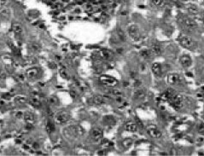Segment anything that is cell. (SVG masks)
<instances>
[{"label":"cell","instance_id":"1","mask_svg":"<svg viewBox=\"0 0 204 156\" xmlns=\"http://www.w3.org/2000/svg\"><path fill=\"white\" fill-rule=\"evenodd\" d=\"M179 42L182 47L190 50H194L197 48V43L192 38L185 34L180 35L179 38Z\"/></svg>","mask_w":204,"mask_h":156},{"label":"cell","instance_id":"2","mask_svg":"<svg viewBox=\"0 0 204 156\" xmlns=\"http://www.w3.org/2000/svg\"><path fill=\"white\" fill-rule=\"evenodd\" d=\"M169 105L171 106L172 108H174L175 110H180L183 107V103H184V100L182 96L176 93L172 97L168 102Z\"/></svg>","mask_w":204,"mask_h":156},{"label":"cell","instance_id":"3","mask_svg":"<svg viewBox=\"0 0 204 156\" xmlns=\"http://www.w3.org/2000/svg\"><path fill=\"white\" fill-rule=\"evenodd\" d=\"M70 118H71L70 114L67 111H60V112L57 113L54 117L55 122L57 124H59V125H62V124L68 122Z\"/></svg>","mask_w":204,"mask_h":156},{"label":"cell","instance_id":"4","mask_svg":"<svg viewBox=\"0 0 204 156\" xmlns=\"http://www.w3.org/2000/svg\"><path fill=\"white\" fill-rule=\"evenodd\" d=\"M99 81L102 84L105 85L107 87H114L118 84V80L109 75H102L99 78Z\"/></svg>","mask_w":204,"mask_h":156},{"label":"cell","instance_id":"5","mask_svg":"<svg viewBox=\"0 0 204 156\" xmlns=\"http://www.w3.org/2000/svg\"><path fill=\"white\" fill-rule=\"evenodd\" d=\"M166 81L169 85H179L182 83V78L180 74L172 73L167 75Z\"/></svg>","mask_w":204,"mask_h":156},{"label":"cell","instance_id":"6","mask_svg":"<svg viewBox=\"0 0 204 156\" xmlns=\"http://www.w3.org/2000/svg\"><path fill=\"white\" fill-rule=\"evenodd\" d=\"M127 33L129 34L131 39H133L134 41H139L140 39V31H139V26L137 25L133 24L131 25L127 28Z\"/></svg>","mask_w":204,"mask_h":156},{"label":"cell","instance_id":"7","mask_svg":"<svg viewBox=\"0 0 204 156\" xmlns=\"http://www.w3.org/2000/svg\"><path fill=\"white\" fill-rule=\"evenodd\" d=\"M146 131L147 133L149 134V136H150L152 138H160L162 136V132L159 130V128L155 125H149L146 127Z\"/></svg>","mask_w":204,"mask_h":156},{"label":"cell","instance_id":"8","mask_svg":"<svg viewBox=\"0 0 204 156\" xmlns=\"http://www.w3.org/2000/svg\"><path fill=\"white\" fill-rule=\"evenodd\" d=\"M181 25L187 30H194L197 26L196 21L190 17H184L181 20Z\"/></svg>","mask_w":204,"mask_h":156},{"label":"cell","instance_id":"9","mask_svg":"<svg viewBox=\"0 0 204 156\" xmlns=\"http://www.w3.org/2000/svg\"><path fill=\"white\" fill-rule=\"evenodd\" d=\"M26 75L29 79L35 80V79H39L40 77L41 71L40 69L38 68V67H31L28 70H27Z\"/></svg>","mask_w":204,"mask_h":156},{"label":"cell","instance_id":"10","mask_svg":"<svg viewBox=\"0 0 204 156\" xmlns=\"http://www.w3.org/2000/svg\"><path fill=\"white\" fill-rule=\"evenodd\" d=\"M68 132H69V134L72 136V137H80L83 136L84 134V129L82 128L80 125H72V126H69V128L68 129Z\"/></svg>","mask_w":204,"mask_h":156},{"label":"cell","instance_id":"11","mask_svg":"<svg viewBox=\"0 0 204 156\" xmlns=\"http://www.w3.org/2000/svg\"><path fill=\"white\" fill-rule=\"evenodd\" d=\"M180 63L185 68H188L192 65V58L190 56L184 54L180 57Z\"/></svg>","mask_w":204,"mask_h":156},{"label":"cell","instance_id":"12","mask_svg":"<svg viewBox=\"0 0 204 156\" xmlns=\"http://www.w3.org/2000/svg\"><path fill=\"white\" fill-rule=\"evenodd\" d=\"M100 57L106 62H110L114 59V52L108 49H102L100 51Z\"/></svg>","mask_w":204,"mask_h":156},{"label":"cell","instance_id":"13","mask_svg":"<svg viewBox=\"0 0 204 156\" xmlns=\"http://www.w3.org/2000/svg\"><path fill=\"white\" fill-rule=\"evenodd\" d=\"M151 70L153 72V74L156 77H161L162 74H163V65L159 63V62H155L152 64L151 67Z\"/></svg>","mask_w":204,"mask_h":156},{"label":"cell","instance_id":"14","mask_svg":"<svg viewBox=\"0 0 204 156\" xmlns=\"http://www.w3.org/2000/svg\"><path fill=\"white\" fill-rule=\"evenodd\" d=\"M103 137V131L101 128H93L91 131V137L94 141H99Z\"/></svg>","mask_w":204,"mask_h":156},{"label":"cell","instance_id":"15","mask_svg":"<svg viewBox=\"0 0 204 156\" xmlns=\"http://www.w3.org/2000/svg\"><path fill=\"white\" fill-rule=\"evenodd\" d=\"M150 49H151L153 55L157 56V57H158V56H161V55L163 53L162 45L161 44H159V43H154V44H152Z\"/></svg>","mask_w":204,"mask_h":156},{"label":"cell","instance_id":"16","mask_svg":"<svg viewBox=\"0 0 204 156\" xmlns=\"http://www.w3.org/2000/svg\"><path fill=\"white\" fill-rule=\"evenodd\" d=\"M92 102L96 106H101L106 103V98L102 95H96L92 98Z\"/></svg>","mask_w":204,"mask_h":156},{"label":"cell","instance_id":"17","mask_svg":"<svg viewBox=\"0 0 204 156\" xmlns=\"http://www.w3.org/2000/svg\"><path fill=\"white\" fill-rule=\"evenodd\" d=\"M103 125H106V126H109V127H113L116 121H115V119H114L113 116H110V115H107L103 118Z\"/></svg>","mask_w":204,"mask_h":156},{"label":"cell","instance_id":"18","mask_svg":"<svg viewBox=\"0 0 204 156\" xmlns=\"http://www.w3.org/2000/svg\"><path fill=\"white\" fill-rule=\"evenodd\" d=\"M125 130L129 132H136L138 131V125L134 122H126L125 125Z\"/></svg>","mask_w":204,"mask_h":156},{"label":"cell","instance_id":"19","mask_svg":"<svg viewBox=\"0 0 204 156\" xmlns=\"http://www.w3.org/2000/svg\"><path fill=\"white\" fill-rule=\"evenodd\" d=\"M140 56L141 57L144 58V60H149L150 58L152 57L153 53L151 51L150 49H143L140 51Z\"/></svg>","mask_w":204,"mask_h":156},{"label":"cell","instance_id":"20","mask_svg":"<svg viewBox=\"0 0 204 156\" xmlns=\"http://www.w3.org/2000/svg\"><path fill=\"white\" fill-rule=\"evenodd\" d=\"M145 97H146V92L145 90H142V89L137 90L133 94V97L136 100H143L145 98Z\"/></svg>","mask_w":204,"mask_h":156},{"label":"cell","instance_id":"21","mask_svg":"<svg viewBox=\"0 0 204 156\" xmlns=\"http://www.w3.org/2000/svg\"><path fill=\"white\" fill-rule=\"evenodd\" d=\"M24 118L25 121L27 123H30L33 124L34 123V120H35V117H34V114H33L32 112H26L24 113Z\"/></svg>","mask_w":204,"mask_h":156},{"label":"cell","instance_id":"22","mask_svg":"<svg viewBox=\"0 0 204 156\" xmlns=\"http://www.w3.org/2000/svg\"><path fill=\"white\" fill-rule=\"evenodd\" d=\"M28 102H29V103L33 106V107H41V102L40 99L38 98L37 97H30V98L28 99Z\"/></svg>","mask_w":204,"mask_h":156},{"label":"cell","instance_id":"23","mask_svg":"<svg viewBox=\"0 0 204 156\" xmlns=\"http://www.w3.org/2000/svg\"><path fill=\"white\" fill-rule=\"evenodd\" d=\"M55 129H56V127H55V124H54V122H53L51 120H48L46 121V125H45V130H46V132L50 134V133H52L53 132H55Z\"/></svg>","mask_w":204,"mask_h":156},{"label":"cell","instance_id":"24","mask_svg":"<svg viewBox=\"0 0 204 156\" xmlns=\"http://www.w3.org/2000/svg\"><path fill=\"white\" fill-rule=\"evenodd\" d=\"M12 31L15 33L17 36H21L23 33V28L20 24H13L12 26Z\"/></svg>","mask_w":204,"mask_h":156},{"label":"cell","instance_id":"25","mask_svg":"<svg viewBox=\"0 0 204 156\" xmlns=\"http://www.w3.org/2000/svg\"><path fill=\"white\" fill-rule=\"evenodd\" d=\"M48 102H49L50 107H56V106H58L60 102H59V99L57 97L55 96H51L48 98Z\"/></svg>","mask_w":204,"mask_h":156},{"label":"cell","instance_id":"26","mask_svg":"<svg viewBox=\"0 0 204 156\" xmlns=\"http://www.w3.org/2000/svg\"><path fill=\"white\" fill-rule=\"evenodd\" d=\"M29 49L33 52H39L41 49V45L36 42H31L29 43Z\"/></svg>","mask_w":204,"mask_h":156},{"label":"cell","instance_id":"27","mask_svg":"<svg viewBox=\"0 0 204 156\" xmlns=\"http://www.w3.org/2000/svg\"><path fill=\"white\" fill-rule=\"evenodd\" d=\"M15 102L18 104H25L28 102V98L25 96H17L15 97Z\"/></svg>","mask_w":204,"mask_h":156},{"label":"cell","instance_id":"28","mask_svg":"<svg viewBox=\"0 0 204 156\" xmlns=\"http://www.w3.org/2000/svg\"><path fill=\"white\" fill-rule=\"evenodd\" d=\"M108 93L112 96H114V97H118V96H122L123 93L119 90H116V89H112L108 91Z\"/></svg>","mask_w":204,"mask_h":156},{"label":"cell","instance_id":"29","mask_svg":"<svg viewBox=\"0 0 204 156\" xmlns=\"http://www.w3.org/2000/svg\"><path fill=\"white\" fill-rule=\"evenodd\" d=\"M117 37H118V39L120 41H126V35L124 32H122L121 30H119L117 32Z\"/></svg>","mask_w":204,"mask_h":156},{"label":"cell","instance_id":"30","mask_svg":"<svg viewBox=\"0 0 204 156\" xmlns=\"http://www.w3.org/2000/svg\"><path fill=\"white\" fill-rule=\"evenodd\" d=\"M132 142H132V140L131 139V138H126V139H125L123 141L122 144L125 148H129V147L131 146Z\"/></svg>","mask_w":204,"mask_h":156},{"label":"cell","instance_id":"31","mask_svg":"<svg viewBox=\"0 0 204 156\" xmlns=\"http://www.w3.org/2000/svg\"><path fill=\"white\" fill-rule=\"evenodd\" d=\"M197 132L201 135H204V123H200L197 126Z\"/></svg>","mask_w":204,"mask_h":156},{"label":"cell","instance_id":"32","mask_svg":"<svg viewBox=\"0 0 204 156\" xmlns=\"http://www.w3.org/2000/svg\"><path fill=\"white\" fill-rule=\"evenodd\" d=\"M5 76H6V75H5V73L4 72L3 68L0 66V79H1V80L4 79H5Z\"/></svg>","mask_w":204,"mask_h":156},{"label":"cell","instance_id":"33","mask_svg":"<svg viewBox=\"0 0 204 156\" xmlns=\"http://www.w3.org/2000/svg\"><path fill=\"white\" fill-rule=\"evenodd\" d=\"M60 75H61L62 78H64V79H67V78H68V74H67L66 70H64V69H62V70L60 71Z\"/></svg>","mask_w":204,"mask_h":156},{"label":"cell","instance_id":"34","mask_svg":"<svg viewBox=\"0 0 204 156\" xmlns=\"http://www.w3.org/2000/svg\"><path fill=\"white\" fill-rule=\"evenodd\" d=\"M151 1L156 6H160V5L162 4V0H151Z\"/></svg>","mask_w":204,"mask_h":156},{"label":"cell","instance_id":"35","mask_svg":"<svg viewBox=\"0 0 204 156\" xmlns=\"http://www.w3.org/2000/svg\"><path fill=\"white\" fill-rule=\"evenodd\" d=\"M33 148H34V149H39L40 148V144L38 143V142H33Z\"/></svg>","mask_w":204,"mask_h":156},{"label":"cell","instance_id":"36","mask_svg":"<svg viewBox=\"0 0 204 156\" xmlns=\"http://www.w3.org/2000/svg\"><path fill=\"white\" fill-rule=\"evenodd\" d=\"M2 97L4 99H9L10 98V95H9V93H5V94L2 95Z\"/></svg>","mask_w":204,"mask_h":156},{"label":"cell","instance_id":"37","mask_svg":"<svg viewBox=\"0 0 204 156\" xmlns=\"http://www.w3.org/2000/svg\"><path fill=\"white\" fill-rule=\"evenodd\" d=\"M17 114H16V116H17V118H22V117H23L24 116V114L22 113V112H17V113H16Z\"/></svg>","mask_w":204,"mask_h":156},{"label":"cell","instance_id":"38","mask_svg":"<svg viewBox=\"0 0 204 156\" xmlns=\"http://www.w3.org/2000/svg\"><path fill=\"white\" fill-rule=\"evenodd\" d=\"M62 7V4H56L55 5H53V8L55 9H60Z\"/></svg>","mask_w":204,"mask_h":156},{"label":"cell","instance_id":"39","mask_svg":"<svg viewBox=\"0 0 204 156\" xmlns=\"http://www.w3.org/2000/svg\"><path fill=\"white\" fill-rule=\"evenodd\" d=\"M70 95H71V97H72L73 98H75V97H76V92H75L74 90L70 91Z\"/></svg>","mask_w":204,"mask_h":156},{"label":"cell","instance_id":"40","mask_svg":"<svg viewBox=\"0 0 204 156\" xmlns=\"http://www.w3.org/2000/svg\"><path fill=\"white\" fill-rule=\"evenodd\" d=\"M49 65H50L49 66L50 67V68H52V69H54V68H56V67H56L57 65H56L55 63H50Z\"/></svg>","mask_w":204,"mask_h":156},{"label":"cell","instance_id":"41","mask_svg":"<svg viewBox=\"0 0 204 156\" xmlns=\"http://www.w3.org/2000/svg\"><path fill=\"white\" fill-rule=\"evenodd\" d=\"M55 58H56V60L58 61V62H59V61H61V59H62V57H59V56H56Z\"/></svg>","mask_w":204,"mask_h":156},{"label":"cell","instance_id":"42","mask_svg":"<svg viewBox=\"0 0 204 156\" xmlns=\"http://www.w3.org/2000/svg\"><path fill=\"white\" fill-rule=\"evenodd\" d=\"M190 1H196V0H190Z\"/></svg>","mask_w":204,"mask_h":156},{"label":"cell","instance_id":"43","mask_svg":"<svg viewBox=\"0 0 204 156\" xmlns=\"http://www.w3.org/2000/svg\"><path fill=\"white\" fill-rule=\"evenodd\" d=\"M203 23H204V17H203Z\"/></svg>","mask_w":204,"mask_h":156},{"label":"cell","instance_id":"44","mask_svg":"<svg viewBox=\"0 0 204 156\" xmlns=\"http://www.w3.org/2000/svg\"><path fill=\"white\" fill-rule=\"evenodd\" d=\"M77 1H80V0H77Z\"/></svg>","mask_w":204,"mask_h":156}]
</instances>
